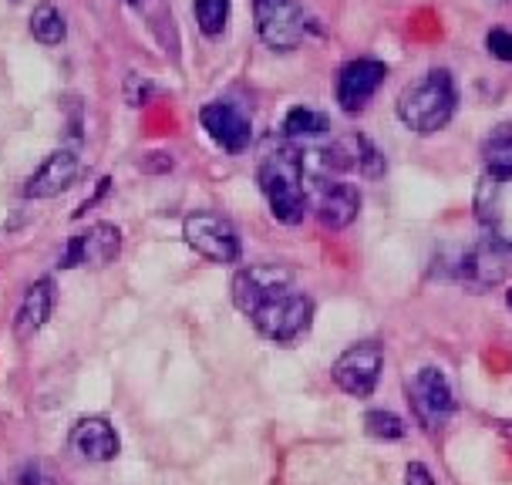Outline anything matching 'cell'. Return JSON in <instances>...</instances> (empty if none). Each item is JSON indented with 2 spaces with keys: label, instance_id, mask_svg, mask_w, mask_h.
<instances>
[{
  "label": "cell",
  "instance_id": "cell-15",
  "mask_svg": "<svg viewBox=\"0 0 512 485\" xmlns=\"http://www.w3.org/2000/svg\"><path fill=\"white\" fill-rule=\"evenodd\" d=\"M509 267V250L502 240H486L479 243L475 250L465 253L462 260V277L472 280L475 287H492L496 280H502V273Z\"/></svg>",
  "mask_w": 512,
  "mask_h": 485
},
{
  "label": "cell",
  "instance_id": "cell-17",
  "mask_svg": "<svg viewBox=\"0 0 512 485\" xmlns=\"http://www.w3.org/2000/svg\"><path fill=\"white\" fill-rule=\"evenodd\" d=\"M482 166L486 179L496 186L512 182V125H496L482 142Z\"/></svg>",
  "mask_w": 512,
  "mask_h": 485
},
{
  "label": "cell",
  "instance_id": "cell-21",
  "mask_svg": "<svg viewBox=\"0 0 512 485\" xmlns=\"http://www.w3.org/2000/svg\"><path fill=\"white\" fill-rule=\"evenodd\" d=\"M361 425H364V432H368L371 438H381V442H401V438L408 435L405 422H401L395 411H381V408L368 411Z\"/></svg>",
  "mask_w": 512,
  "mask_h": 485
},
{
  "label": "cell",
  "instance_id": "cell-7",
  "mask_svg": "<svg viewBox=\"0 0 512 485\" xmlns=\"http://www.w3.org/2000/svg\"><path fill=\"white\" fill-rule=\"evenodd\" d=\"M381 368H384V351H381V341H358L351 344L341 358L334 361V371L331 378L344 395L351 398H371L374 388H378V378H381Z\"/></svg>",
  "mask_w": 512,
  "mask_h": 485
},
{
  "label": "cell",
  "instance_id": "cell-9",
  "mask_svg": "<svg viewBox=\"0 0 512 485\" xmlns=\"http://www.w3.org/2000/svg\"><path fill=\"white\" fill-rule=\"evenodd\" d=\"M122 253V230L112 223H95L91 230L71 236L58 256V270L75 267H108L115 256Z\"/></svg>",
  "mask_w": 512,
  "mask_h": 485
},
{
  "label": "cell",
  "instance_id": "cell-2",
  "mask_svg": "<svg viewBox=\"0 0 512 485\" xmlns=\"http://www.w3.org/2000/svg\"><path fill=\"white\" fill-rule=\"evenodd\" d=\"M455 108H459V88H455L452 71L432 68L418 81L398 95V118L408 132L415 135H435L452 122Z\"/></svg>",
  "mask_w": 512,
  "mask_h": 485
},
{
  "label": "cell",
  "instance_id": "cell-30",
  "mask_svg": "<svg viewBox=\"0 0 512 485\" xmlns=\"http://www.w3.org/2000/svg\"><path fill=\"white\" fill-rule=\"evenodd\" d=\"M11 4H21V0H11Z\"/></svg>",
  "mask_w": 512,
  "mask_h": 485
},
{
  "label": "cell",
  "instance_id": "cell-28",
  "mask_svg": "<svg viewBox=\"0 0 512 485\" xmlns=\"http://www.w3.org/2000/svg\"><path fill=\"white\" fill-rule=\"evenodd\" d=\"M489 4H512V0H489Z\"/></svg>",
  "mask_w": 512,
  "mask_h": 485
},
{
  "label": "cell",
  "instance_id": "cell-22",
  "mask_svg": "<svg viewBox=\"0 0 512 485\" xmlns=\"http://www.w3.org/2000/svg\"><path fill=\"white\" fill-rule=\"evenodd\" d=\"M354 162H358L364 179H381L384 176V155L364 132H354Z\"/></svg>",
  "mask_w": 512,
  "mask_h": 485
},
{
  "label": "cell",
  "instance_id": "cell-1",
  "mask_svg": "<svg viewBox=\"0 0 512 485\" xmlns=\"http://www.w3.org/2000/svg\"><path fill=\"white\" fill-rule=\"evenodd\" d=\"M256 186L267 199L270 213L283 226H297L307 216V182L300 166V149L283 139L256 166Z\"/></svg>",
  "mask_w": 512,
  "mask_h": 485
},
{
  "label": "cell",
  "instance_id": "cell-24",
  "mask_svg": "<svg viewBox=\"0 0 512 485\" xmlns=\"http://www.w3.org/2000/svg\"><path fill=\"white\" fill-rule=\"evenodd\" d=\"M17 482L21 485H54V479L48 472L41 469V465H34V462H27L21 472H17Z\"/></svg>",
  "mask_w": 512,
  "mask_h": 485
},
{
  "label": "cell",
  "instance_id": "cell-16",
  "mask_svg": "<svg viewBox=\"0 0 512 485\" xmlns=\"http://www.w3.org/2000/svg\"><path fill=\"white\" fill-rule=\"evenodd\" d=\"M54 300H58V287L51 277H41L27 287L24 304L17 310V337H31L38 334L54 314Z\"/></svg>",
  "mask_w": 512,
  "mask_h": 485
},
{
  "label": "cell",
  "instance_id": "cell-23",
  "mask_svg": "<svg viewBox=\"0 0 512 485\" xmlns=\"http://www.w3.org/2000/svg\"><path fill=\"white\" fill-rule=\"evenodd\" d=\"M486 51H489V58H496V61H506L512 64V31L509 27H489V34H486Z\"/></svg>",
  "mask_w": 512,
  "mask_h": 485
},
{
  "label": "cell",
  "instance_id": "cell-5",
  "mask_svg": "<svg viewBox=\"0 0 512 485\" xmlns=\"http://www.w3.org/2000/svg\"><path fill=\"white\" fill-rule=\"evenodd\" d=\"M253 21L260 41L277 54L297 51L307 31L297 0H253Z\"/></svg>",
  "mask_w": 512,
  "mask_h": 485
},
{
  "label": "cell",
  "instance_id": "cell-27",
  "mask_svg": "<svg viewBox=\"0 0 512 485\" xmlns=\"http://www.w3.org/2000/svg\"><path fill=\"white\" fill-rule=\"evenodd\" d=\"M125 4H128V7H139V4H142V0H125Z\"/></svg>",
  "mask_w": 512,
  "mask_h": 485
},
{
  "label": "cell",
  "instance_id": "cell-4",
  "mask_svg": "<svg viewBox=\"0 0 512 485\" xmlns=\"http://www.w3.org/2000/svg\"><path fill=\"white\" fill-rule=\"evenodd\" d=\"M250 320H253L256 334H263L267 341L290 344L310 327V320H314V304H310L307 294L287 290V294L273 297L270 304H263L256 314H250Z\"/></svg>",
  "mask_w": 512,
  "mask_h": 485
},
{
  "label": "cell",
  "instance_id": "cell-12",
  "mask_svg": "<svg viewBox=\"0 0 512 485\" xmlns=\"http://www.w3.org/2000/svg\"><path fill=\"white\" fill-rule=\"evenodd\" d=\"M75 179H78V155L68 149H58L34 169V176L27 179V186H24V196L27 199H54V196H61Z\"/></svg>",
  "mask_w": 512,
  "mask_h": 485
},
{
  "label": "cell",
  "instance_id": "cell-18",
  "mask_svg": "<svg viewBox=\"0 0 512 485\" xmlns=\"http://www.w3.org/2000/svg\"><path fill=\"white\" fill-rule=\"evenodd\" d=\"M331 132V118H327L320 108L310 105H294L287 115H283V139L297 142V139H320V135Z\"/></svg>",
  "mask_w": 512,
  "mask_h": 485
},
{
  "label": "cell",
  "instance_id": "cell-3",
  "mask_svg": "<svg viewBox=\"0 0 512 485\" xmlns=\"http://www.w3.org/2000/svg\"><path fill=\"white\" fill-rule=\"evenodd\" d=\"M182 236L203 260L223 263V267H233L243 253V240L236 226L219 213H189L186 223H182Z\"/></svg>",
  "mask_w": 512,
  "mask_h": 485
},
{
  "label": "cell",
  "instance_id": "cell-10",
  "mask_svg": "<svg viewBox=\"0 0 512 485\" xmlns=\"http://www.w3.org/2000/svg\"><path fill=\"white\" fill-rule=\"evenodd\" d=\"M199 125L206 128V135L213 139L219 149L240 155L253 145V125L240 108L230 102H209L199 108Z\"/></svg>",
  "mask_w": 512,
  "mask_h": 485
},
{
  "label": "cell",
  "instance_id": "cell-26",
  "mask_svg": "<svg viewBox=\"0 0 512 485\" xmlns=\"http://www.w3.org/2000/svg\"><path fill=\"white\" fill-rule=\"evenodd\" d=\"M108 189H112V179H102V182H98V192H95V196H88V199H85V203H81V206H78V213H75V219H78V216H85V213H88V209H91V206H98V203H102V199H105V192H108Z\"/></svg>",
  "mask_w": 512,
  "mask_h": 485
},
{
  "label": "cell",
  "instance_id": "cell-20",
  "mask_svg": "<svg viewBox=\"0 0 512 485\" xmlns=\"http://www.w3.org/2000/svg\"><path fill=\"white\" fill-rule=\"evenodd\" d=\"M233 0H192V17L206 38H219L230 24Z\"/></svg>",
  "mask_w": 512,
  "mask_h": 485
},
{
  "label": "cell",
  "instance_id": "cell-29",
  "mask_svg": "<svg viewBox=\"0 0 512 485\" xmlns=\"http://www.w3.org/2000/svg\"><path fill=\"white\" fill-rule=\"evenodd\" d=\"M506 300H509V310H512V290H509V297H506Z\"/></svg>",
  "mask_w": 512,
  "mask_h": 485
},
{
  "label": "cell",
  "instance_id": "cell-8",
  "mask_svg": "<svg viewBox=\"0 0 512 485\" xmlns=\"http://www.w3.org/2000/svg\"><path fill=\"white\" fill-rule=\"evenodd\" d=\"M294 287V270L283 263H253V267L236 270L233 277V304L243 314H256L273 297L287 294Z\"/></svg>",
  "mask_w": 512,
  "mask_h": 485
},
{
  "label": "cell",
  "instance_id": "cell-25",
  "mask_svg": "<svg viewBox=\"0 0 512 485\" xmlns=\"http://www.w3.org/2000/svg\"><path fill=\"white\" fill-rule=\"evenodd\" d=\"M405 485H435V479H432V472H428V465L411 462L405 469Z\"/></svg>",
  "mask_w": 512,
  "mask_h": 485
},
{
  "label": "cell",
  "instance_id": "cell-14",
  "mask_svg": "<svg viewBox=\"0 0 512 485\" xmlns=\"http://www.w3.org/2000/svg\"><path fill=\"white\" fill-rule=\"evenodd\" d=\"M118 435L105 418H81L71 432V452L85 462H112L118 455Z\"/></svg>",
  "mask_w": 512,
  "mask_h": 485
},
{
  "label": "cell",
  "instance_id": "cell-11",
  "mask_svg": "<svg viewBox=\"0 0 512 485\" xmlns=\"http://www.w3.org/2000/svg\"><path fill=\"white\" fill-rule=\"evenodd\" d=\"M408 395H411V408H415V415L422 418L428 428L442 425L445 418L455 411V391L438 368L418 371L408 384Z\"/></svg>",
  "mask_w": 512,
  "mask_h": 485
},
{
  "label": "cell",
  "instance_id": "cell-13",
  "mask_svg": "<svg viewBox=\"0 0 512 485\" xmlns=\"http://www.w3.org/2000/svg\"><path fill=\"white\" fill-rule=\"evenodd\" d=\"M361 213V189H354L351 182H324L317 196V223L327 230H344L354 223V216Z\"/></svg>",
  "mask_w": 512,
  "mask_h": 485
},
{
  "label": "cell",
  "instance_id": "cell-19",
  "mask_svg": "<svg viewBox=\"0 0 512 485\" xmlns=\"http://www.w3.org/2000/svg\"><path fill=\"white\" fill-rule=\"evenodd\" d=\"M27 27H31V38L38 44H44V48H54V44H61L64 38H68V21H64L61 11L54 4L34 7Z\"/></svg>",
  "mask_w": 512,
  "mask_h": 485
},
{
  "label": "cell",
  "instance_id": "cell-6",
  "mask_svg": "<svg viewBox=\"0 0 512 485\" xmlns=\"http://www.w3.org/2000/svg\"><path fill=\"white\" fill-rule=\"evenodd\" d=\"M384 78H388V64L381 58H354L337 68L334 78V98L347 115H361L364 108L374 102L381 91Z\"/></svg>",
  "mask_w": 512,
  "mask_h": 485
}]
</instances>
